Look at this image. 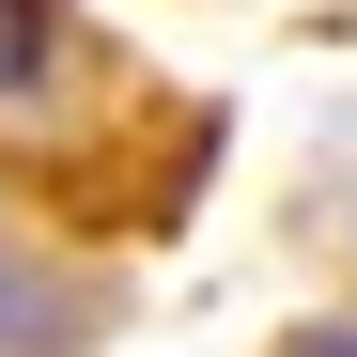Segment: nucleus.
I'll return each mask as SVG.
<instances>
[{
	"instance_id": "obj_1",
	"label": "nucleus",
	"mask_w": 357,
	"mask_h": 357,
	"mask_svg": "<svg viewBox=\"0 0 357 357\" xmlns=\"http://www.w3.org/2000/svg\"><path fill=\"white\" fill-rule=\"evenodd\" d=\"M47 63H63V0H0V109L47 93Z\"/></svg>"
},
{
	"instance_id": "obj_2",
	"label": "nucleus",
	"mask_w": 357,
	"mask_h": 357,
	"mask_svg": "<svg viewBox=\"0 0 357 357\" xmlns=\"http://www.w3.org/2000/svg\"><path fill=\"white\" fill-rule=\"evenodd\" d=\"M295 357H357V326H311V342H295Z\"/></svg>"
}]
</instances>
